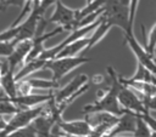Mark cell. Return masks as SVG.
Wrapping results in <instances>:
<instances>
[{
    "label": "cell",
    "instance_id": "cell-20",
    "mask_svg": "<svg viewBox=\"0 0 156 137\" xmlns=\"http://www.w3.org/2000/svg\"><path fill=\"white\" fill-rule=\"evenodd\" d=\"M6 137H38V135L35 133L34 129L29 124L28 126H24L22 129H18V130L9 133Z\"/></svg>",
    "mask_w": 156,
    "mask_h": 137
},
{
    "label": "cell",
    "instance_id": "cell-6",
    "mask_svg": "<svg viewBox=\"0 0 156 137\" xmlns=\"http://www.w3.org/2000/svg\"><path fill=\"white\" fill-rule=\"evenodd\" d=\"M124 40L128 44L129 48L132 50V52L134 53L136 62L140 63L141 65H144L146 69H149L151 73H154L156 75V61H155V56L150 55L145 47H143L139 41L134 38V34H126L124 33Z\"/></svg>",
    "mask_w": 156,
    "mask_h": 137
},
{
    "label": "cell",
    "instance_id": "cell-11",
    "mask_svg": "<svg viewBox=\"0 0 156 137\" xmlns=\"http://www.w3.org/2000/svg\"><path fill=\"white\" fill-rule=\"evenodd\" d=\"M51 97H52V91L45 95H38V93L30 92L27 95H17L16 97L11 98V101L18 109H27V108H33V107L44 104Z\"/></svg>",
    "mask_w": 156,
    "mask_h": 137
},
{
    "label": "cell",
    "instance_id": "cell-26",
    "mask_svg": "<svg viewBox=\"0 0 156 137\" xmlns=\"http://www.w3.org/2000/svg\"><path fill=\"white\" fill-rule=\"evenodd\" d=\"M56 1H57V0H41V1L38 2V4H39V6H40L44 11H46V10H48L51 5H54ZM33 2H34V1H33Z\"/></svg>",
    "mask_w": 156,
    "mask_h": 137
},
{
    "label": "cell",
    "instance_id": "cell-10",
    "mask_svg": "<svg viewBox=\"0 0 156 137\" xmlns=\"http://www.w3.org/2000/svg\"><path fill=\"white\" fill-rule=\"evenodd\" d=\"M30 47H32V39H27V40L18 41V42L15 45V47H13L11 55H10L9 57H6V61H7V63H9L10 69H12L13 72H15L17 68L20 69V67L24 63L26 57H27V55H28Z\"/></svg>",
    "mask_w": 156,
    "mask_h": 137
},
{
    "label": "cell",
    "instance_id": "cell-2",
    "mask_svg": "<svg viewBox=\"0 0 156 137\" xmlns=\"http://www.w3.org/2000/svg\"><path fill=\"white\" fill-rule=\"evenodd\" d=\"M102 18L111 25L118 27L126 34H133L129 25V7L119 2V0H105L102 6Z\"/></svg>",
    "mask_w": 156,
    "mask_h": 137
},
{
    "label": "cell",
    "instance_id": "cell-15",
    "mask_svg": "<svg viewBox=\"0 0 156 137\" xmlns=\"http://www.w3.org/2000/svg\"><path fill=\"white\" fill-rule=\"evenodd\" d=\"M118 116H115L110 113H106V112H94V113H88L85 114V120L91 126V127H95L100 124H104V122H113L117 120Z\"/></svg>",
    "mask_w": 156,
    "mask_h": 137
},
{
    "label": "cell",
    "instance_id": "cell-27",
    "mask_svg": "<svg viewBox=\"0 0 156 137\" xmlns=\"http://www.w3.org/2000/svg\"><path fill=\"white\" fill-rule=\"evenodd\" d=\"M104 81V78H102V75H98V74H95L94 76H93V82L94 84H100V82H102Z\"/></svg>",
    "mask_w": 156,
    "mask_h": 137
},
{
    "label": "cell",
    "instance_id": "cell-30",
    "mask_svg": "<svg viewBox=\"0 0 156 137\" xmlns=\"http://www.w3.org/2000/svg\"><path fill=\"white\" fill-rule=\"evenodd\" d=\"M113 137H121V136H113Z\"/></svg>",
    "mask_w": 156,
    "mask_h": 137
},
{
    "label": "cell",
    "instance_id": "cell-29",
    "mask_svg": "<svg viewBox=\"0 0 156 137\" xmlns=\"http://www.w3.org/2000/svg\"><path fill=\"white\" fill-rule=\"evenodd\" d=\"M90 1H91V0H87V4H89V2H90Z\"/></svg>",
    "mask_w": 156,
    "mask_h": 137
},
{
    "label": "cell",
    "instance_id": "cell-23",
    "mask_svg": "<svg viewBox=\"0 0 156 137\" xmlns=\"http://www.w3.org/2000/svg\"><path fill=\"white\" fill-rule=\"evenodd\" d=\"M138 5H139V0H130V2H129V25H130L132 29L134 27V21H135Z\"/></svg>",
    "mask_w": 156,
    "mask_h": 137
},
{
    "label": "cell",
    "instance_id": "cell-4",
    "mask_svg": "<svg viewBox=\"0 0 156 137\" xmlns=\"http://www.w3.org/2000/svg\"><path fill=\"white\" fill-rule=\"evenodd\" d=\"M54 5L55 10L48 19V23H55L63 30H74L77 28V10L66 6L61 0H57Z\"/></svg>",
    "mask_w": 156,
    "mask_h": 137
},
{
    "label": "cell",
    "instance_id": "cell-9",
    "mask_svg": "<svg viewBox=\"0 0 156 137\" xmlns=\"http://www.w3.org/2000/svg\"><path fill=\"white\" fill-rule=\"evenodd\" d=\"M55 126L58 131L69 135V136H88L91 131V126L87 122L85 119L83 120H71L67 121L63 118L56 121Z\"/></svg>",
    "mask_w": 156,
    "mask_h": 137
},
{
    "label": "cell",
    "instance_id": "cell-1",
    "mask_svg": "<svg viewBox=\"0 0 156 137\" xmlns=\"http://www.w3.org/2000/svg\"><path fill=\"white\" fill-rule=\"evenodd\" d=\"M107 72L112 80L110 89L106 91H99L98 98L94 102L85 104L83 107L82 109L83 114L94 113V112H106L115 116H119L124 112V109L119 105L118 99H117V92L121 85V81L118 80V74L115 72L112 67H107Z\"/></svg>",
    "mask_w": 156,
    "mask_h": 137
},
{
    "label": "cell",
    "instance_id": "cell-25",
    "mask_svg": "<svg viewBox=\"0 0 156 137\" xmlns=\"http://www.w3.org/2000/svg\"><path fill=\"white\" fill-rule=\"evenodd\" d=\"M141 101L147 110H156V93L150 97H141Z\"/></svg>",
    "mask_w": 156,
    "mask_h": 137
},
{
    "label": "cell",
    "instance_id": "cell-16",
    "mask_svg": "<svg viewBox=\"0 0 156 137\" xmlns=\"http://www.w3.org/2000/svg\"><path fill=\"white\" fill-rule=\"evenodd\" d=\"M27 81L29 82L30 87L39 89V90H50L54 91L60 87V81H55L52 79H39V78H26Z\"/></svg>",
    "mask_w": 156,
    "mask_h": 137
},
{
    "label": "cell",
    "instance_id": "cell-5",
    "mask_svg": "<svg viewBox=\"0 0 156 137\" xmlns=\"http://www.w3.org/2000/svg\"><path fill=\"white\" fill-rule=\"evenodd\" d=\"M117 99H118L119 105L123 109L130 110L135 114H141V113L147 110L145 108L141 98L139 97V95L133 89H130L128 86H124L123 84H121L119 87H118Z\"/></svg>",
    "mask_w": 156,
    "mask_h": 137
},
{
    "label": "cell",
    "instance_id": "cell-21",
    "mask_svg": "<svg viewBox=\"0 0 156 137\" xmlns=\"http://www.w3.org/2000/svg\"><path fill=\"white\" fill-rule=\"evenodd\" d=\"M138 115L146 122V125L150 127V130L152 132H156V118L152 116V114H150V110H146V112L138 114Z\"/></svg>",
    "mask_w": 156,
    "mask_h": 137
},
{
    "label": "cell",
    "instance_id": "cell-19",
    "mask_svg": "<svg viewBox=\"0 0 156 137\" xmlns=\"http://www.w3.org/2000/svg\"><path fill=\"white\" fill-rule=\"evenodd\" d=\"M145 50L155 56V51H156V23L152 25L149 35H147V40L145 39Z\"/></svg>",
    "mask_w": 156,
    "mask_h": 137
},
{
    "label": "cell",
    "instance_id": "cell-28",
    "mask_svg": "<svg viewBox=\"0 0 156 137\" xmlns=\"http://www.w3.org/2000/svg\"><path fill=\"white\" fill-rule=\"evenodd\" d=\"M119 2H121L122 5H124V6H128V7H129V2H130V0H119Z\"/></svg>",
    "mask_w": 156,
    "mask_h": 137
},
{
    "label": "cell",
    "instance_id": "cell-8",
    "mask_svg": "<svg viewBox=\"0 0 156 137\" xmlns=\"http://www.w3.org/2000/svg\"><path fill=\"white\" fill-rule=\"evenodd\" d=\"M88 82V76L85 74H79L74 76L68 84H66L63 87H58L52 91V99L55 103H60L68 97H71L73 93H76L83 85Z\"/></svg>",
    "mask_w": 156,
    "mask_h": 137
},
{
    "label": "cell",
    "instance_id": "cell-13",
    "mask_svg": "<svg viewBox=\"0 0 156 137\" xmlns=\"http://www.w3.org/2000/svg\"><path fill=\"white\" fill-rule=\"evenodd\" d=\"M111 28H112V27H111V25L102 18V16H101L100 23L91 30L90 36H88V45H87L85 50H90V48H93L98 42H100V41L105 38V35L108 33V30H110Z\"/></svg>",
    "mask_w": 156,
    "mask_h": 137
},
{
    "label": "cell",
    "instance_id": "cell-12",
    "mask_svg": "<svg viewBox=\"0 0 156 137\" xmlns=\"http://www.w3.org/2000/svg\"><path fill=\"white\" fill-rule=\"evenodd\" d=\"M46 63H48V61H45V59H43L40 57H37L34 59H30V61L24 62L20 67V69L17 70V73H15L16 81H18L21 79H24V78H28L29 75H32L33 73H35L38 70L45 69Z\"/></svg>",
    "mask_w": 156,
    "mask_h": 137
},
{
    "label": "cell",
    "instance_id": "cell-24",
    "mask_svg": "<svg viewBox=\"0 0 156 137\" xmlns=\"http://www.w3.org/2000/svg\"><path fill=\"white\" fill-rule=\"evenodd\" d=\"M26 1L27 0H4L2 2H0V11L6 10L9 6H18L21 8Z\"/></svg>",
    "mask_w": 156,
    "mask_h": 137
},
{
    "label": "cell",
    "instance_id": "cell-18",
    "mask_svg": "<svg viewBox=\"0 0 156 137\" xmlns=\"http://www.w3.org/2000/svg\"><path fill=\"white\" fill-rule=\"evenodd\" d=\"M152 131L150 127L146 125V122L136 114V122H135V129L132 133L133 137H150Z\"/></svg>",
    "mask_w": 156,
    "mask_h": 137
},
{
    "label": "cell",
    "instance_id": "cell-22",
    "mask_svg": "<svg viewBox=\"0 0 156 137\" xmlns=\"http://www.w3.org/2000/svg\"><path fill=\"white\" fill-rule=\"evenodd\" d=\"M15 47L12 41H1L0 40V57H9Z\"/></svg>",
    "mask_w": 156,
    "mask_h": 137
},
{
    "label": "cell",
    "instance_id": "cell-14",
    "mask_svg": "<svg viewBox=\"0 0 156 137\" xmlns=\"http://www.w3.org/2000/svg\"><path fill=\"white\" fill-rule=\"evenodd\" d=\"M88 45V36H84V38H80V39H77L69 44H67L58 53L56 57H71V56H77L80 51L85 50ZM55 57V58H56Z\"/></svg>",
    "mask_w": 156,
    "mask_h": 137
},
{
    "label": "cell",
    "instance_id": "cell-7",
    "mask_svg": "<svg viewBox=\"0 0 156 137\" xmlns=\"http://www.w3.org/2000/svg\"><path fill=\"white\" fill-rule=\"evenodd\" d=\"M135 122H136V114L124 109V112L117 118V121L110 129V131L106 133L105 137L124 136L127 133H133L135 129Z\"/></svg>",
    "mask_w": 156,
    "mask_h": 137
},
{
    "label": "cell",
    "instance_id": "cell-17",
    "mask_svg": "<svg viewBox=\"0 0 156 137\" xmlns=\"http://www.w3.org/2000/svg\"><path fill=\"white\" fill-rule=\"evenodd\" d=\"M20 109L13 104L11 98H9L5 95H0V116L6 115H13Z\"/></svg>",
    "mask_w": 156,
    "mask_h": 137
},
{
    "label": "cell",
    "instance_id": "cell-31",
    "mask_svg": "<svg viewBox=\"0 0 156 137\" xmlns=\"http://www.w3.org/2000/svg\"><path fill=\"white\" fill-rule=\"evenodd\" d=\"M155 61H156V57H155Z\"/></svg>",
    "mask_w": 156,
    "mask_h": 137
},
{
    "label": "cell",
    "instance_id": "cell-3",
    "mask_svg": "<svg viewBox=\"0 0 156 137\" xmlns=\"http://www.w3.org/2000/svg\"><path fill=\"white\" fill-rule=\"evenodd\" d=\"M90 58L83 56H71V57H56L54 59L48 61L45 69H49L52 74L51 79L55 81H60L65 75H67L73 69L83 65L84 63L90 62Z\"/></svg>",
    "mask_w": 156,
    "mask_h": 137
}]
</instances>
